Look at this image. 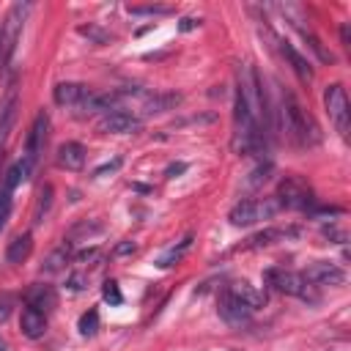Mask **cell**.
Masks as SVG:
<instances>
[{
	"instance_id": "3",
	"label": "cell",
	"mask_w": 351,
	"mask_h": 351,
	"mask_svg": "<svg viewBox=\"0 0 351 351\" xmlns=\"http://www.w3.org/2000/svg\"><path fill=\"white\" fill-rule=\"evenodd\" d=\"M263 282L277 291V293H285V296H299V299H307V302H315L318 296L313 293V285L299 274V271H291V269H282V266H271L263 271Z\"/></svg>"
},
{
	"instance_id": "21",
	"label": "cell",
	"mask_w": 351,
	"mask_h": 351,
	"mask_svg": "<svg viewBox=\"0 0 351 351\" xmlns=\"http://www.w3.org/2000/svg\"><path fill=\"white\" fill-rule=\"evenodd\" d=\"M299 33H302V38L307 41V47L315 52V58H318L321 63H332V60H335V55H332V52H329V49L321 44V38H318V36H315L310 27H299Z\"/></svg>"
},
{
	"instance_id": "5",
	"label": "cell",
	"mask_w": 351,
	"mask_h": 351,
	"mask_svg": "<svg viewBox=\"0 0 351 351\" xmlns=\"http://www.w3.org/2000/svg\"><path fill=\"white\" fill-rule=\"evenodd\" d=\"M280 203L271 200V197H263V200H239L233 208H230V222L233 225H255L261 219H271L277 214Z\"/></svg>"
},
{
	"instance_id": "6",
	"label": "cell",
	"mask_w": 351,
	"mask_h": 351,
	"mask_svg": "<svg viewBox=\"0 0 351 351\" xmlns=\"http://www.w3.org/2000/svg\"><path fill=\"white\" fill-rule=\"evenodd\" d=\"M277 203L280 206H285V208H310L313 206V189L302 181V178H296V176H288L282 184H280V189H277Z\"/></svg>"
},
{
	"instance_id": "35",
	"label": "cell",
	"mask_w": 351,
	"mask_h": 351,
	"mask_svg": "<svg viewBox=\"0 0 351 351\" xmlns=\"http://www.w3.org/2000/svg\"><path fill=\"white\" fill-rule=\"evenodd\" d=\"M340 38H343V47H348V25H343V30H340Z\"/></svg>"
},
{
	"instance_id": "32",
	"label": "cell",
	"mask_w": 351,
	"mask_h": 351,
	"mask_svg": "<svg viewBox=\"0 0 351 351\" xmlns=\"http://www.w3.org/2000/svg\"><path fill=\"white\" fill-rule=\"evenodd\" d=\"M197 25H200V19H192V16H186V19H181V25H178V27L186 33V30H192V27H197Z\"/></svg>"
},
{
	"instance_id": "28",
	"label": "cell",
	"mask_w": 351,
	"mask_h": 351,
	"mask_svg": "<svg viewBox=\"0 0 351 351\" xmlns=\"http://www.w3.org/2000/svg\"><path fill=\"white\" fill-rule=\"evenodd\" d=\"M8 214H11V192L8 189H0V230L5 228Z\"/></svg>"
},
{
	"instance_id": "24",
	"label": "cell",
	"mask_w": 351,
	"mask_h": 351,
	"mask_svg": "<svg viewBox=\"0 0 351 351\" xmlns=\"http://www.w3.org/2000/svg\"><path fill=\"white\" fill-rule=\"evenodd\" d=\"M77 329H80V335H82V337H93V335L99 332V313H96V310L82 313V318H80Z\"/></svg>"
},
{
	"instance_id": "10",
	"label": "cell",
	"mask_w": 351,
	"mask_h": 351,
	"mask_svg": "<svg viewBox=\"0 0 351 351\" xmlns=\"http://www.w3.org/2000/svg\"><path fill=\"white\" fill-rule=\"evenodd\" d=\"M302 277H304L313 288H315V285H340V282L346 280V271H343L340 266L329 263V261H318V263L307 266V269L302 271Z\"/></svg>"
},
{
	"instance_id": "9",
	"label": "cell",
	"mask_w": 351,
	"mask_h": 351,
	"mask_svg": "<svg viewBox=\"0 0 351 351\" xmlns=\"http://www.w3.org/2000/svg\"><path fill=\"white\" fill-rule=\"evenodd\" d=\"M90 93H93V90H88L82 82H60V85H55L52 99H55V104H60V107H77V110H85Z\"/></svg>"
},
{
	"instance_id": "29",
	"label": "cell",
	"mask_w": 351,
	"mask_h": 351,
	"mask_svg": "<svg viewBox=\"0 0 351 351\" xmlns=\"http://www.w3.org/2000/svg\"><path fill=\"white\" fill-rule=\"evenodd\" d=\"M80 33H82V36H90L96 44H107V41H110L107 33H101V30H96V27H90V25H88V27H80Z\"/></svg>"
},
{
	"instance_id": "22",
	"label": "cell",
	"mask_w": 351,
	"mask_h": 351,
	"mask_svg": "<svg viewBox=\"0 0 351 351\" xmlns=\"http://www.w3.org/2000/svg\"><path fill=\"white\" fill-rule=\"evenodd\" d=\"M189 244H192V236H186V239H184L178 247H170L167 252H162V255L156 258V266H159V269H167V266L178 263V261H181V255L189 250Z\"/></svg>"
},
{
	"instance_id": "20",
	"label": "cell",
	"mask_w": 351,
	"mask_h": 351,
	"mask_svg": "<svg viewBox=\"0 0 351 351\" xmlns=\"http://www.w3.org/2000/svg\"><path fill=\"white\" fill-rule=\"evenodd\" d=\"M30 170H33V165L27 162V159H19V162H14L8 170H5V178H3V189H14V186H19L22 181H27V176H30Z\"/></svg>"
},
{
	"instance_id": "33",
	"label": "cell",
	"mask_w": 351,
	"mask_h": 351,
	"mask_svg": "<svg viewBox=\"0 0 351 351\" xmlns=\"http://www.w3.org/2000/svg\"><path fill=\"white\" fill-rule=\"evenodd\" d=\"M8 315H11V304H8L5 299H3V302H0V324H3V321H5Z\"/></svg>"
},
{
	"instance_id": "26",
	"label": "cell",
	"mask_w": 351,
	"mask_h": 351,
	"mask_svg": "<svg viewBox=\"0 0 351 351\" xmlns=\"http://www.w3.org/2000/svg\"><path fill=\"white\" fill-rule=\"evenodd\" d=\"M101 296H104V302H110L112 307H118V304L123 302V293H121V288H118L115 280H107V282L101 285Z\"/></svg>"
},
{
	"instance_id": "17",
	"label": "cell",
	"mask_w": 351,
	"mask_h": 351,
	"mask_svg": "<svg viewBox=\"0 0 351 351\" xmlns=\"http://www.w3.org/2000/svg\"><path fill=\"white\" fill-rule=\"evenodd\" d=\"M30 252H33V236H30V233H22V236H16V239L8 244L5 261H8V263H22V261L30 258Z\"/></svg>"
},
{
	"instance_id": "1",
	"label": "cell",
	"mask_w": 351,
	"mask_h": 351,
	"mask_svg": "<svg viewBox=\"0 0 351 351\" xmlns=\"http://www.w3.org/2000/svg\"><path fill=\"white\" fill-rule=\"evenodd\" d=\"M277 96H280V104H277L274 115L280 118V123H282V129L291 134V140H293L296 145H318L321 132H318L315 121L310 118V112L299 104V99H296L291 90H285V88H280Z\"/></svg>"
},
{
	"instance_id": "16",
	"label": "cell",
	"mask_w": 351,
	"mask_h": 351,
	"mask_svg": "<svg viewBox=\"0 0 351 351\" xmlns=\"http://www.w3.org/2000/svg\"><path fill=\"white\" fill-rule=\"evenodd\" d=\"M16 110H19V99H16V90L11 88L5 101L0 104V143L8 137V132H11L14 121H16Z\"/></svg>"
},
{
	"instance_id": "15",
	"label": "cell",
	"mask_w": 351,
	"mask_h": 351,
	"mask_svg": "<svg viewBox=\"0 0 351 351\" xmlns=\"http://www.w3.org/2000/svg\"><path fill=\"white\" fill-rule=\"evenodd\" d=\"M58 165L66 170H80L85 165V148L80 143H63L58 148Z\"/></svg>"
},
{
	"instance_id": "27",
	"label": "cell",
	"mask_w": 351,
	"mask_h": 351,
	"mask_svg": "<svg viewBox=\"0 0 351 351\" xmlns=\"http://www.w3.org/2000/svg\"><path fill=\"white\" fill-rule=\"evenodd\" d=\"M129 14L134 16H162V14H170L167 5H129Z\"/></svg>"
},
{
	"instance_id": "2",
	"label": "cell",
	"mask_w": 351,
	"mask_h": 351,
	"mask_svg": "<svg viewBox=\"0 0 351 351\" xmlns=\"http://www.w3.org/2000/svg\"><path fill=\"white\" fill-rule=\"evenodd\" d=\"M27 11H30V3H14L8 8V14L3 16V25H0V71H5L11 66V58L16 52Z\"/></svg>"
},
{
	"instance_id": "4",
	"label": "cell",
	"mask_w": 351,
	"mask_h": 351,
	"mask_svg": "<svg viewBox=\"0 0 351 351\" xmlns=\"http://www.w3.org/2000/svg\"><path fill=\"white\" fill-rule=\"evenodd\" d=\"M324 107H326V115H329L332 126L337 129V134L343 140H348V132H351V110H348L346 88L340 82L326 85V90H324Z\"/></svg>"
},
{
	"instance_id": "13",
	"label": "cell",
	"mask_w": 351,
	"mask_h": 351,
	"mask_svg": "<svg viewBox=\"0 0 351 351\" xmlns=\"http://www.w3.org/2000/svg\"><path fill=\"white\" fill-rule=\"evenodd\" d=\"M280 52L285 55V60L291 63V69L296 71V77L302 80V82H310L313 80V66H310V60L293 47V44H288V41H280Z\"/></svg>"
},
{
	"instance_id": "34",
	"label": "cell",
	"mask_w": 351,
	"mask_h": 351,
	"mask_svg": "<svg viewBox=\"0 0 351 351\" xmlns=\"http://www.w3.org/2000/svg\"><path fill=\"white\" fill-rule=\"evenodd\" d=\"M184 170H186V165H181V162H178V165H170V167H167V176L173 178L176 173H184Z\"/></svg>"
},
{
	"instance_id": "36",
	"label": "cell",
	"mask_w": 351,
	"mask_h": 351,
	"mask_svg": "<svg viewBox=\"0 0 351 351\" xmlns=\"http://www.w3.org/2000/svg\"><path fill=\"white\" fill-rule=\"evenodd\" d=\"M0 351H8V346H5V340H0Z\"/></svg>"
},
{
	"instance_id": "23",
	"label": "cell",
	"mask_w": 351,
	"mask_h": 351,
	"mask_svg": "<svg viewBox=\"0 0 351 351\" xmlns=\"http://www.w3.org/2000/svg\"><path fill=\"white\" fill-rule=\"evenodd\" d=\"M49 206H52V186L47 184V186H41L38 200H36V211H33V222H36V225H41V222H44V217H47Z\"/></svg>"
},
{
	"instance_id": "14",
	"label": "cell",
	"mask_w": 351,
	"mask_h": 351,
	"mask_svg": "<svg viewBox=\"0 0 351 351\" xmlns=\"http://www.w3.org/2000/svg\"><path fill=\"white\" fill-rule=\"evenodd\" d=\"M19 329H22L25 337L38 340L47 332V315L38 313V310H33V307H25L22 310V318H19Z\"/></svg>"
},
{
	"instance_id": "25",
	"label": "cell",
	"mask_w": 351,
	"mask_h": 351,
	"mask_svg": "<svg viewBox=\"0 0 351 351\" xmlns=\"http://www.w3.org/2000/svg\"><path fill=\"white\" fill-rule=\"evenodd\" d=\"M69 261V244H63V247H58L47 261H44V271H60L63 269V263Z\"/></svg>"
},
{
	"instance_id": "19",
	"label": "cell",
	"mask_w": 351,
	"mask_h": 351,
	"mask_svg": "<svg viewBox=\"0 0 351 351\" xmlns=\"http://www.w3.org/2000/svg\"><path fill=\"white\" fill-rule=\"evenodd\" d=\"M230 288V293H236L244 304H250L252 310H258V307H263V302H266V296L255 288V285H250V282H233V285H228Z\"/></svg>"
},
{
	"instance_id": "18",
	"label": "cell",
	"mask_w": 351,
	"mask_h": 351,
	"mask_svg": "<svg viewBox=\"0 0 351 351\" xmlns=\"http://www.w3.org/2000/svg\"><path fill=\"white\" fill-rule=\"evenodd\" d=\"M288 236H296V230H288V228H266V230L255 233L252 239H247V247H266V244H274V241H285Z\"/></svg>"
},
{
	"instance_id": "12",
	"label": "cell",
	"mask_w": 351,
	"mask_h": 351,
	"mask_svg": "<svg viewBox=\"0 0 351 351\" xmlns=\"http://www.w3.org/2000/svg\"><path fill=\"white\" fill-rule=\"evenodd\" d=\"M25 304L47 315L49 310L58 307V293H55L52 285H33V288H27V293H25Z\"/></svg>"
},
{
	"instance_id": "31",
	"label": "cell",
	"mask_w": 351,
	"mask_h": 351,
	"mask_svg": "<svg viewBox=\"0 0 351 351\" xmlns=\"http://www.w3.org/2000/svg\"><path fill=\"white\" fill-rule=\"evenodd\" d=\"M134 250H137L134 241H123V244L115 247V255H129V252H134Z\"/></svg>"
},
{
	"instance_id": "8",
	"label": "cell",
	"mask_w": 351,
	"mask_h": 351,
	"mask_svg": "<svg viewBox=\"0 0 351 351\" xmlns=\"http://www.w3.org/2000/svg\"><path fill=\"white\" fill-rule=\"evenodd\" d=\"M140 129H143L140 115H134L129 110H110L99 121V132L101 134H134Z\"/></svg>"
},
{
	"instance_id": "30",
	"label": "cell",
	"mask_w": 351,
	"mask_h": 351,
	"mask_svg": "<svg viewBox=\"0 0 351 351\" xmlns=\"http://www.w3.org/2000/svg\"><path fill=\"white\" fill-rule=\"evenodd\" d=\"M121 167V159H112L110 165H101V167H96V173L93 176H104V173H112V170H118Z\"/></svg>"
},
{
	"instance_id": "11",
	"label": "cell",
	"mask_w": 351,
	"mask_h": 351,
	"mask_svg": "<svg viewBox=\"0 0 351 351\" xmlns=\"http://www.w3.org/2000/svg\"><path fill=\"white\" fill-rule=\"evenodd\" d=\"M47 132H49V115L47 112H38L33 126H30V134H27V143H25V159L33 165L38 159V154L44 151L47 145Z\"/></svg>"
},
{
	"instance_id": "7",
	"label": "cell",
	"mask_w": 351,
	"mask_h": 351,
	"mask_svg": "<svg viewBox=\"0 0 351 351\" xmlns=\"http://www.w3.org/2000/svg\"><path fill=\"white\" fill-rule=\"evenodd\" d=\"M217 313H219V318L225 321V324H230V326H244V324H250V318H252V307L250 304H244L236 293H230V288H225L222 293H219V299H217Z\"/></svg>"
}]
</instances>
